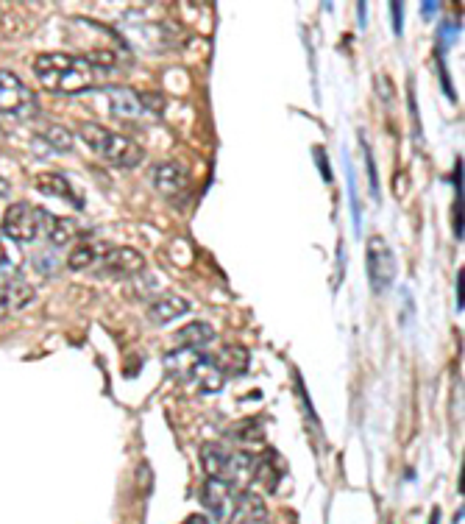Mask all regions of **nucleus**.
I'll list each match as a JSON object with an SVG mask.
<instances>
[{"mask_svg":"<svg viewBox=\"0 0 465 524\" xmlns=\"http://www.w3.org/2000/svg\"><path fill=\"white\" fill-rule=\"evenodd\" d=\"M34 76L39 84L51 92H65V95H76V92H87L95 87V67L84 59V56H73V53H42L34 62Z\"/></svg>","mask_w":465,"mask_h":524,"instance_id":"obj_1","label":"nucleus"},{"mask_svg":"<svg viewBox=\"0 0 465 524\" xmlns=\"http://www.w3.org/2000/svg\"><path fill=\"white\" fill-rule=\"evenodd\" d=\"M254 460L257 455H248L240 449H226L223 444L201 446V463L204 472L215 480L229 483L234 491H251V474H254Z\"/></svg>","mask_w":465,"mask_h":524,"instance_id":"obj_2","label":"nucleus"},{"mask_svg":"<svg viewBox=\"0 0 465 524\" xmlns=\"http://www.w3.org/2000/svg\"><path fill=\"white\" fill-rule=\"evenodd\" d=\"M81 140L90 145L92 154H98V157L109 162V165H115V168H137L140 162H143V148L129 140V137H123V134H117V131L106 129L101 123H84L81 129Z\"/></svg>","mask_w":465,"mask_h":524,"instance_id":"obj_3","label":"nucleus"},{"mask_svg":"<svg viewBox=\"0 0 465 524\" xmlns=\"http://www.w3.org/2000/svg\"><path fill=\"white\" fill-rule=\"evenodd\" d=\"M51 212L34 207L28 201H17L9 210L3 212V237H9L14 243H31L37 237L45 235V223Z\"/></svg>","mask_w":465,"mask_h":524,"instance_id":"obj_4","label":"nucleus"},{"mask_svg":"<svg viewBox=\"0 0 465 524\" xmlns=\"http://www.w3.org/2000/svg\"><path fill=\"white\" fill-rule=\"evenodd\" d=\"M0 112L17 115V118H31L37 112V98L28 90L20 76L9 70H0Z\"/></svg>","mask_w":465,"mask_h":524,"instance_id":"obj_5","label":"nucleus"},{"mask_svg":"<svg viewBox=\"0 0 465 524\" xmlns=\"http://www.w3.org/2000/svg\"><path fill=\"white\" fill-rule=\"evenodd\" d=\"M368 282H371V290L374 293H385V290L393 285V276H396V257H393V249L388 246L385 237H371L368 243Z\"/></svg>","mask_w":465,"mask_h":524,"instance_id":"obj_6","label":"nucleus"},{"mask_svg":"<svg viewBox=\"0 0 465 524\" xmlns=\"http://www.w3.org/2000/svg\"><path fill=\"white\" fill-rule=\"evenodd\" d=\"M145 268V257L137 249H126V246H120V249H106L101 262H98V274L104 276H117V279H129V276L140 274Z\"/></svg>","mask_w":465,"mask_h":524,"instance_id":"obj_7","label":"nucleus"},{"mask_svg":"<svg viewBox=\"0 0 465 524\" xmlns=\"http://www.w3.org/2000/svg\"><path fill=\"white\" fill-rule=\"evenodd\" d=\"M237 494L240 491H234L232 485L223 483V480H215V477H209L204 488H201V502H204V508H207L218 522H229V516H232L234 502H237Z\"/></svg>","mask_w":465,"mask_h":524,"instance_id":"obj_8","label":"nucleus"},{"mask_svg":"<svg viewBox=\"0 0 465 524\" xmlns=\"http://www.w3.org/2000/svg\"><path fill=\"white\" fill-rule=\"evenodd\" d=\"M106 95H109V104H112V112L117 118L137 123L148 115V98L140 92L129 90V87H109Z\"/></svg>","mask_w":465,"mask_h":524,"instance_id":"obj_9","label":"nucleus"},{"mask_svg":"<svg viewBox=\"0 0 465 524\" xmlns=\"http://www.w3.org/2000/svg\"><path fill=\"white\" fill-rule=\"evenodd\" d=\"M207 360V354L201 352V349H187V346H179V349H173L162 357V366L168 368V374L181 385H187V382L193 380L195 368L201 366Z\"/></svg>","mask_w":465,"mask_h":524,"instance_id":"obj_10","label":"nucleus"},{"mask_svg":"<svg viewBox=\"0 0 465 524\" xmlns=\"http://www.w3.org/2000/svg\"><path fill=\"white\" fill-rule=\"evenodd\" d=\"M226 524H271V513L257 491H240Z\"/></svg>","mask_w":465,"mask_h":524,"instance_id":"obj_11","label":"nucleus"},{"mask_svg":"<svg viewBox=\"0 0 465 524\" xmlns=\"http://www.w3.org/2000/svg\"><path fill=\"white\" fill-rule=\"evenodd\" d=\"M212 360V366L218 368L220 374L229 380V377H243L248 371V360H251V354H248L246 346H240V343H229V346H220L215 357H209Z\"/></svg>","mask_w":465,"mask_h":524,"instance_id":"obj_12","label":"nucleus"},{"mask_svg":"<svg viewBox=\"0 0 465 524\" xmlns=\"http://www.w3.org/2000/svg\"><path fill=\"white\" fill-rule=\"evenodd\" d=\"M187 182H190V176H187V171H184L181 165H176V162H162V165H156L154 184L156 190H159L165 198L184 196Z\"/></svg>","mask_w":465,"mask_h":524,"instance_id":"obj_13","label":"nucleus"},{"mask_svg":"<svg viewBox=\"0 0 465 524\" xmlns=\"http://www.w3.org/2000/svg\"><path fill=\"white\" fill-rule=\"evenodd\" d=\"M31 302H34V288L23 279H9L0 285V318L23 310Z\"/></svg>","mask_w":465,"mask_h":524,"instance_id":"obj_14","label":"nucleus"},{"mask_svg":"<svg viewBox=\"0 0 465 524\" xmlns=\"http://www.w3.org/2000/svg\"><path fill=\"white\" fill-rule=\"evenodd\" d=\"M279 480H282V463H279V455L268 449L265 455H257L254 460V474H251V485H257L262 491L273 494L279 488Z\"/></svg>","mask_w":465,"mask_h":524,"instance_id":"obj_15","label":"nucleus"},{"mask_svg":"<svg viewBox=\"0 0 465 524\" xmlns=\"http://www.w3.org/2000/svg\"><path fill=\"white\" fill-rule=\"evenodd\" d=\"M106 249H109V246H104V243L95 240V237H81V243H78L76 249L70 251V257H67V265H70L73 271H95Z\"/></svg>","mask_w":465,"mask_h":524,"instance_id":"obj_16","label":"nucleus"},{"mask_svg":"<svg viewBox=\"0 0 465 524\" xmlns=\"http://www.w3.org/2000/svg\"><path fill=\"white\" fill-rule=\"evenodd\" d=\"M37 190L39 193H45V196L51 198H62V201H70L73 207H84V201L73 193V187L67 182L65 176H59V173H39L37 176Z\"/></svg>","mask_w":465,"mask_h":524,"instance_id":"obj_17","label":"nucleus"},{"mask_svg":"<svg viewBox=\"0 0 465 524\" xmlns=\"http://www.w3.org/2000/svg\"><path fill=\"white\" fill-rule=\"evenodd\" d=\"M190 313V302L187 299H181V296H165V299H156L151 307H148V318L154 321V324H170V321H176L181 315Z\"/></svg>","mask_w":465,"mask_h":524,"instance_id":"obj_18","label":"nucleus"},{"mask_svg":"<svg viewBox=\"0 0 465 524\" xmlns=\"http://www.w3.org/2000/svg\"><path fill=\"white\" fill-rule=\"evenodd\" d=\"M229 438H232L234 444L240 452H248V455H254L259 446H262V438H265V430H262V424L254 419L240 421V424H234L232 430H229Z\"/></svg>","mask_w":465,"mask_h":524,"instance_id":"obj_19","label":"nucleus"},{"mask_svg":"<svg viewBox=\"0 0 465 524\" xmlns=\"http://www.w3.org/2000/svg\"><path fill=\"white\" fill-rule=\"evenodd\" d=\"M45 237L51 240V246L62 249V246H67V243H73L76 237H81V226H78L73 218H56V215H48Z\"/></svg>","mask_w":465,"mask_h":524,"instance_id":"obj_20","label":"nucleus"},{"mask_svg":"<svg viewBox=\"0 0 465 524\" xmlns=\"http://www.w3.org/2000/svg\"><path fill=\"white\" fill-rule=\"evenodd\" d=\"M176 341L187 349H201L204 352V346L215 341V329L209 327L207 321H193V324H187L176 332Z\"/></svg>","mask_w":465,"mask_h":524,"instance_id":"obj_21","label":"nucleus"},{"mask_svg":"<svg viewBox=\"0 0 465 524\" xmlns=\"http://www.w3.org/2000/svg\"><path fill=\"white\" fill-rule=\"evenodd\" d=\"M23 265V251L20 246L9 240V237L0 235V276H14Z\"/></svg>","mask_w":465,"mask_h":524,"instance_id":"obj_22","label":"nucleus"},{"mask_svg":"<svg viewBox=\"0 0 465 524\" xmlns=\"http://www.w3.org/2000/svg\"><path fill=\"white\" fill-rule=\"evenodd\" d=\"M45 140L53 145V151H65L67 154L73 148V137L65 129H59V126H48L45 129Z\"/></svg>","mask_w":465,"mask_h":524,"instance_id":"obj_23","label":"nucleus"},{"mask_svg":"<svg viewBox=\"0 0 465 524\" xmlns=\"http://www.w3.org/2000/svg\"><path fill=\"white\" fill-rule=\"evenodd\" d=\"M346 173H349V193H351V204H354V226L360 229V198H357V182H354V171H351V162L349 168H346Z\"/></svg>","mask_w":465,"mask_h":524,"instance_id":"obj_24","label":"nucleus"},{"mask_svg":"<svg viewBox=\"0 0 465 524\" xmlns=\"http://www.w3.org/2000/svg\"><path fill=\"white\" fill-rule=\"evenodd\" d=\"M365 165H368V179H371V193H374V198H379V179H376V165H374V157L368 154V148H365Z\"/></svg>","mask_w":465,"mask_h":524,"instance_id":"obj_25","label":"nucleus"},{"mask_svg":"<svg viewBox=\"0 0 465 524\" xmlns=\"http://www.w3.org/2000/svg\"><path fill=\"white\" fill-rule=\"evenodd\" d=\"M401 9H404V6H401V3H390V14H393V26H396V34H401Z\"/></svg>","mask_w":465,"mask_h":524,"instance_id":"obj_26","label":"nucleus"},{"mask_svg":"<svg viewBox=\"0 0 465 524\" xmlns=\"http://www.w3.org/2000/svg\"><path fill=\"white\" fill-rule=\"evenodd\" d=\"M457 204H463V196H457ZM457 212H460V207H457ZM454 232H457V237H463V215L454 218Z\"/></svg>","mask_w":465,"mask_h":524,"instance_id":"obj_27","label":"nucleus"},{"mask_svg":"<svg viewBox=\"0 0 465 524\" xmlns=\"http://www.w3.org/2000/svg\"><path fill=\"white\" fill-rule=\"evenodd\" d=\"M181 524H212V522H209L207 516H201V513H193V516H187Z\"/></svg>","mask_w":465,"mask_h":524,"instance_id":"obj_28","label":"nucleus"},{"mask_svg":"<svg viewBox=\"0 0 465 524\" xmlns=\"http://www.w3.org/2000/svg\"><path fill=\"white\" fill-rule=\"evenodd\" d=\"M463 276L460 274V282H457V304H460V310H463Z\"/></svg>","mask_w":465,"mask_h":524,"instance_id":"obj_29","label":"nucleus"}]
</instances>
